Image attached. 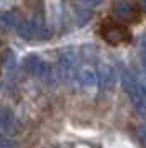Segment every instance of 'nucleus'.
<instances>
[{"label":"nucleus","instance_id":"1","mask_svg":"<svg viewBox=\"0 0 146 148\" xmlns=\"http://www.w3.org/2000/svg\"><path fill=\"white\" fill-rule=\"evenodd\" d=\"M121 85H123L126 93L130 95V100L133 101L136 112L141 115H146V97L141 92L139 80L126 68H123V72H121Z\"/></svg>","mask_w":146,"mask_h":148},{"label":"nucleus","instance_id":"2","mask_svg":"<svg viewBox=\"0 0 146 148\" xmlns=\"http://www.w3.org/2000/svg\"><path fill=\"white\" fill-rule=\"evenodd\" d=\"M23 65L27 72L40 82H50L53 78V68L45 60H42L38 55H28Z\"/></svg>","mask_w":146,"mask_h":148},{"label":"nucleus","instance_id":"3","mask_svg":"<svg viewBox=\"0 0 146 148\" xmlns=\"http://www.w3.org/2000/svg\"><path fill=\"white\" fill-rule=\"evenodd\" d=\"M76 62H78V55L75 48H65L58 57V75L63 80H70L75 75L76 70Z\"/></svg>","mask_w":146,"mask_h":148},{"label":"nucleus","instance_id":"4","mask_svg":"<svg viewBox=\"0 0 146 148\" xmlns=\"http://www.w3.org/2000/svg\"><path fill=\"white\" fill-rule=\"evenodd\" d=\"M101 35L108 43H113V45H118L121 42H128L131 38V34L128 32V28L125 25H119V23H105L103 25V30H101Z\"/></svg>","mask_w":146,"mask_h":148},{"label":"nucleus","instance_id":"5","mask_svg":"<svg viewBox=\"0 0 146 148\" xmlns=\"http://www.w3.org/2000/svg\"><path fill=\"white\" fill-rule=\"evenodd\" d=\"M113 12L116 17L123 18L126 22H136L139 18L138 12H136V7L133 5L130 0H116L113 3Z\"/></svg>","mask_w":146,"mask_h":148},{"label":"nucleus","instance_id":"6","mask_svg":"<svg viewBox=\"0 0 146 148\" xmlns=\"http://www.w3.org/2000/svg\"><path fill=\"white\" fill-rule=\"evenodd\" d=\"M96 73H98V85L103 88V90H110V88L115 85V82H116V73H115V68H113L111 65L103 63Z\"/></svg>","mask_w":146,"mask_h":148},{"label":"nucleus","instance_id":"7","mask_svg":"<svg viewBox=\"0 0 146 148\" xmlns=\"http://www.w3.org/2000/svg\"><path fill=\"white\" fill-rule=\"evenodd\" d=\"M0 132L5 135H13L17 132V118L8 108L0 110Z\"/></svg>","mask_w":146,"mask_h":148},{"label":"nucleus","instance_id":"8","mask_svg":"<svg viewBox=\"0 0 146 148\" xmlns=\"http://www.w3.org/2000/svg\"><path fill=\"white\" fill-rule=\"evenodd\" d=\"M78 80L83 87H88V88L96 87L98 85V73L91 67H85L78 72Z\"/></svg>","mask_w":146,"mask_h":148},{"label":"nucleus","instance_id":"9","mask_svg":"<svg viewBox=\"0 0 146 148\" xmlns=\"http://www.w3.org/2000/svg\"><path fill=\"white\" fill-rule=\"evenodd\" d=\"M30 25H32V30H33V38H45L48 37V28H46L45 22L42 20V17L40 15H32V18H30Z\"/></svg>","mask_w":146,"mask_h":148},{"label":"nucleus","instance_id":"10","mask_svg":"<svg viewBox=\"0 0 146 148\" xmlns=\"http://www.w3.org/2000/svg\"><path fill=\"white\" fill-rule=\"evenodd\" d=\"M17 34L23 38V40H32L33 38V30L28 20H20L17 25Z\"/></svg>","mask_w":146,"mask_h":148},{"label":"nucleus","instance_id":"11","mask_svg":"<svg viewBox=\"0 0 146 148\" xmlns=\"http://www.w3.org/2000/svg\"><path fill=\"white\" fill-rule=\"evenodd\" d=\"M18 22H20L18 17L13 14V12H3V14L0 15V23L5 28H17Z\"/></svg>","mask_w":146,"mask_h":148},{"label":"nucleus","instance_id":"12","mask_svg":"<svg viewBox=\"0 0 146 148\" xmlns=\"http://www.w3.org/2000/svg\"><path fill=\"white\" fill-rule=\"evenodd\" d=\"M0 63H2V67L7 68V70H10V68L15 67V53H13V50L5 48L3 53H2V60H0Z\"/></svg>","mask_w":146,"mask_h":148},{"label":"nucleus","instance_id":"13","mask_svg":"<svg viewBox=\"0 0 146 148\" xmlns=\"http://www.w3.org/2000/svg\"><path fill=\"white\" fill-rule=\"evenodd\" d=\"M90 18H91V14H90L88 10H80L78 14H76V23H78L80 27H81V25H85Z\"/></svg>","mask_w":146,"mask_h":148},{"label":"nucleus","instance_id":"14","mask_svg":"<svg viewBox=\"0 0 146 148\" xmlns=\"http://www.w3.org/2000/svg\"><path fill=\"white\" fill-rule=\"evenodd\" d=\"M0 148H17L15 141L5 135H0Z\"/></svg>","mask_w":146,"mask_h":148},{"label":"nucleus","instance_id":"15","mask_svg":"<svg viewBox=\"0 0 146 148\" xmlns=\"http://www.w3.org/2000/svg\"><path fill=\"white\" fill-rule=\"evenodd\" d=\"M138 136H139V140L143 141V145L146 147V125H143V127L138 130Z\"/></svg>","mask_w":146,"mask_h":148},{"label":"nucleus","instance_id":"16","mask_svg":"<svg viewBox=\"0 0 146 148\" xmlns=\"http://www.w3.org/2000/svg\"><path fill=\"white\" fill-rule=\"evenodd\" d=\"M141 48H143V55H141V60H143V63H145V67H146V37L143 38V42H141Z\"/></svg>","mask_w":146,"mask_h":148},{"label":"nucleus","instance_id":"17","mask_svg":"<svg viewBox=\"0 0 146 148\" xmlns=\"http://www.w3.org/2000/svg\"><path fill=\"white\" fill-rule=\"evenodd\" d=\"M85 5H88V7H96V5H100L101 3V0H81Z\"/></svg>","mask_w":146,"mask_h":148},{"label":"nucleus","instance_id":"18","mask_svg":"<svg viewBox=\"0 0 146 148\" xmlns=\"http://www.w3.org/2000/svg\"><path fill=\"white\" fill-rule=\"evenodd\" d=\"M141 5H143V8H145V12H146V0H141Z\"/></svg>","mask_w":146,"mask_h":148}]
</instances>
